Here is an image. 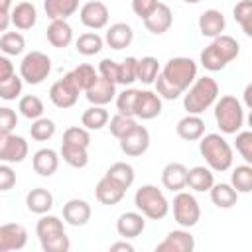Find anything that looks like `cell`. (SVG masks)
Segmentation results:
<instances>
[{
	"instance_id": "obj_44",
	"label": "cell",
	"mask_w": 252,
	"mask_h": 252,
	"mask_svg": "<svg viewBox=\"0 0 252 252\" xmlns=\"http://www.w3.org/2000/svg\"><path fill=\"white\" fill-rule=\"evenodd\" d=\"M136 124H138V122H136L134 116H126V114H120V112H116L112 118H108L110 134H112L116 140H120L122 136H126Z\"/></svg>"
},
{
	"instance_id": "obj_49",
	"label": "cell",
	"mask_w": 252,
	"mask_h": 252,
	"mask_svg": "<svg viewBox=\"0 0 252 252\" xmlns=\"http://www.w3.org/2000/svg\"><path fill=\"white\" fill-rule=\"evenodd\" d=\"M136 57H126L118 63V85H132L136 81Z\"/></svg>"
},
{
	"instance_id": "obj_18",
	"label": "cell",
	"mask_w": 252,
	"mask_h": 252,
	"mask_svg": "<svg viewBox=\"0 0 252 252\" xmlns=\"http://www.w3.org/2000/svg\"><path fill=\"white\" fill-rule=\"evenodd\" d=\"M146 228V217L140 213V211H128V213H122L116 220V232L122 236V238H136L144 232Z\"/></svg>"
},
{
	"instance_id": "obj_47",
	"label": "cell",
	"mask_w": 252,
	"mask_h": 252,
	"mask_svg": "<svg viewBox=\"0 0 252 252\" xmlns=\"http://www.w3.org/2000/svg\"><path fill=\"white\" fill-rule=\"evenodd\" d=\"M22 89H24V81L20 75L14 73L12 77H8L6 81L0 83V98L2 100H16V98H20Z\"/></svg>"
},
{
	"instance_id": "obj_51",
	"label": "cell",
	"mask_w": 252,
	"mask_h": 252,
	"mask_svg": "<svg viewBox=\"0 0 252 252\" xmlns=\"http://www.w3.org/2000/svg\"><path fill=\"white\" fill-rule=\"evenodd\" d=\"M98 75L100 77H104V79H108L110 83H114V85H118V63L114 61V59H108V57H104L100 63H98Z\"/></svg>"
},
{
	"instance_id": "obj_7",
	"label": "cell",
	"mask_w": 252,
	"mask_h": 252,
	"mask_svg": "<svg viewBox=\"0 0 252 252\" xmlns=\"http://www.w3.org/2000/svg\"><path fill=\"white\" fill-rule=\"evenodd\" d=\"M134 205L150 220H161L169 213V201L156 185H142L140 189H136Z\"/></svg>"
},
{
	"instance_id": "obj_14",
	"label": "cell",
	"mask_w": 252,
	"mask_h": 252,
	"mask_svg": "<svg viewBox=\"0 0 252 252\" xmlns=\"http://www.w3.org/2000/svg\"><path fill=\"white\" fill-rule=\"evenodd\" d=\"M195 238L187 228L171 230L159 244H156V252H193Z\"/></svg>"
},
{
	"instance_id": "obj_17",
	"label": "cell",
	"mask_w": 252,
	"mask_h": 252,
	"mask_svg": "<svg viewBox=\"0 0 252 252\" xmlns=\"http://www.w3.org/2000/svg\"><path fill=\"white\" fill-rule=\"evenodd\" d=\"M142 22H144V26H146V30L150 33L161 35V33H165L171 28V24H173V12H171V8L167 4L158 2V6L154 8V12L148 18H144Z\"/></svg>"
},
{
	"instance_id": "obj_46",
	"label": "cell",
	"mask_w": 252,
	"mask_h": 252,
	"mask_svg": "<svg viewBox=\"0 0 252 252\" xmlns=\"http://www.w3.org/2000/svg\"><path fill=\"white\" fill-rule=\"evenodd\" d=\"M61 144H71V146H81V148H89L91 146V134L87 128L83 126H71L63 132V140Z\"/></svg>"
},
{
	"instance_id": "obj_11",
	"label": "cell",
	"mask_w": 252,
	"mask_h": 252,
	"mask_svg": "<svg viewBox=\"0 0 252 252\" xmlns=\"http://www.w3.org/2000/svg\"><path fill=\"white\" fill-rule=\"evenodd\" d=\"M79 87L73 83V79L69 77V73L63 75V79L55 81L49 89V100L57 106V108H71L75 106L77 98H79Z\"/></svg>"
},
{
	"instance_id": "obj_3",
	"label": "cell",
	"mask_w": 252,
	"mask_h": 252,
	"mask_svg": "<svg viewBox=\"0 0 252 252\" xmlns=\"http://www.w3.org/2000/svg\"><path fill=\"white\" fill-rule=\"evenodd\" d=\"M219 98V83L213 77H197L183 96V108L187 114H203Z\"/></svg>"
},
{
	"instance_id": "obj_4",
	"label": "cell",
	"mask_w": 252,
	"mask_h": 252,
	"mask_svg": "<svg viewBox=\"0 0 252 252\" xmlns=\"http://www.w3.org/2000/svg\"><path fill=\"white\" fill-rule=\"evenodd\" d=\"M35 234L43 252H67L71 248L63 220L55 215H47V213L39 215V220L35 224Z\"/></svg>"
},
{
	"instance_id": "obj_36",
	"label": "cell",
	"mask_w": 252,
	"mask_h": 252,
	"mask_svg": "<svg viewBox=\"0 0 252 252\" xmlns=\"http://www.w3.org/2000/svg\"><path fill=\"white\" fill-rule=\"evenodd\" d=\"M102 45H104V39H102L96 32H85V33H81V35L77 37V41H75L77 51H79L81 55H85V57H91V55L100 53Z\"/></svg>"
},
{
	"instance_id": "obj_26",
	"label": "cell",
	"mask_w": 252,
	"mask_h": 252,
	"mask_svg": "<svg viewBox=\"0 0 252 252\" xmlns=\"http://www.w3.org/2000/svg\"><path fill=\"white\" fill-rule=\"evenodd\" d=\"M47 41L57 47V49H65L71 45L73 41V28L67 20H51V24L47 26Z\"/></svg>"
},
{
	"instance_id": "obj_58",
	"label": "cell",
	"mask_w": 252,
	"mask_h": 252,
	"mask_svg": "<svg viewBox=\"0 0 252 252\" xmlns=\"http://www.w3.org/2000/svg\"><path fill=\"white\" fill-rule=\"evenodd\" d=\"M12 10V0H0V12H10Z\"/></svg>"
},
{
	"instance_id": "obj_32",
	"label": "cell",
	"mask_w": 252,
	"mask_h": 252,
	"mask_svg": "<svg viewBox=\"0 0 252 252\" xmlns=\"http://www.w3.org/2000/svg\"><path fill=\"white\" fill-rule=\"evenodd\" d=\"M43 10L49 20H67L79 10V0H43Z\"/></svg>"
},
{
	"instance_id": "obj_42",
	"label": "cell",
	"mask_w": 252,
	"mask_h": 252,
	"mask_svg": "<svg viewBox=\"0 0 252 252\" xmlns=\"http://www.w3.org/2000/svg\"><path fill=\"white\" fill-rule=\"evenodd\" d=\"M18 110L24 118L28 120H35L39 116H43V102L39 96L35 94H26V96H20V102H18Z\"/></svg>"
},
{
	"instance_id": "obj_19",
	"label": "cell",
	"mask_w": 252,
	"mask_h": 252,
	"mask_svg": "<svg viewBox=\"0 0 252 252\" xmlns=\"http://www.w3.org/2000/svg\"><path fill=\"white\" fill-rule=\"evenodd\" d=\"M197 26H199L201 35H205V37H217V35H220L224 32L226 20H224V14L220 10L209 8V10L201 12V16L197 20Z\"/></svg>"
},
{
	"instance_id": "obj_57",
	"label": "cell",
	"mask_w": 252,
	"mask_h": 252,
	"mask_svg": "<svg viewBox=\"0 0 252 252\" xmlns=\"http://www.w3.org/2000/svg\"><path fill=\"white\" fill-rule=\"evenodd\" d=\"M250 94H252V85H246V89H244V102H246V106H248V108L252 106V100H250Z\"/></svg>"
},
{
	"instance_id": "obj_53",
	"label": "cell",
	"mask_w": 252,
	"mask_h": 252,
	"mask_svg": "<svg viewBox=\"0 0 252 252\" xmlns=\"http://www.w3.org/2000/svg\"><path fill=\"white\" fill-rule=\"evenodd\" d=\"M156 6H158V0H132V12H134L140 20L148 18V16L154 12Z\"/></svg>"
},
{
	"instance_id": "obj_21",
	"label": "cell",
	"mask_w": 252,
	"mask_h": 252,
	"mask_svg": "<svg viewBox=\"0 0 252 252\" xmlns=\"http://www.w3.org/2000/svg\"><path fill=\"white\" fill-rule=\"evenodd\" d=\"M85 96H87V100H89L91 104L104 106V104H108L110 100H114V96H116V85L98 75V79L94 81V85H91V87L85 91Z\"/></svg>"
},
{
	"instance_id": "obj_48",
	"label": "cell",
	"mask_w": 252,
	"mask_h": 252,
	"mask_svg": "<svg viewBox=\"0 0 252 252\" xmlns=\"http://www.w3.org/2000/svg\"><path fill=\"white\" fill-rule=\"evenodd\" d=\"M236 152L244 159V163H252V132L250 130H238L236 132Z\"/></svg>"
},
{
	"instance_id": "obj_45",
	"label": "cell",
	"mask_w": 252,
	"mask_h": 252,
	"mask_svg": "<svg viewBox=\"0 0 252 252\" xmlns=\"http://www.w3.org/2000/svg\"><path fill=\"white\" fill-rule=\"evenodd\" d=\"M136 96H138V89H124L122 93H116V110L120 114H126V116H134V106H136ZM136 118V116H134Z\"/></svg>"
},
{
	"instance_id": "obj_56",
	"label": "cell",
	"mask_w": 252,
	"mask_h": 252,
	"mask_svg": "<svg viewBox=\"0 0 252 252\" xmlns=\"http://www.w3.org/2000/svg\"><path fill=\"white\" fill-rule=\"evenodd\" d=\"M10 24V12H0V32H6Z\"/></svg>"
},
{
	"instance_id": "obj_34",
	"label": "cell",
	"mask_w": 252,
	"mask_h": 252,
	"mask_svg": "<svg viewBox=\"0 0 252 252\" xmlns=\"http://www.w3.org/2000/svg\"><path fill=\"white\" fill-rule=\"evenodd\" d=\"M104 175L110 177L114 183H118V185L124 187V189H130L132 183H134V179H136L134 167H132L128 161H114V163L106 169Z\"/></svg>"
},
{
	"instance_id": "obj_33",
	"label": "cell",
	"mask_w": 252,
	"mask_h": 252,
	"mask_svg": "<svg viewBox=\"0 0 252 252\" xmlns=\"http://www.w3.org/2000/svg\"><path fill=\"white\" fill-rule=\"evenodd\" d=\"M108 110L104 106H96V104H91L87 110H83L81 114V126L87 128V130H100L108 124Z\"/></svg>"
},
{
	"instance_id": "obj_28",
	"label": "cell",
	"mask_w": 252,
	"mask_h": 252,
	"mask_svg": "<svg viewBox=\"0 0 252 252\" xmlns=\"http://www.w3.org/2000/svg\"><path fill=\"white\" fill-rule=\"evenodd\" d=\"M175 132L185 142H197L205 134V120L201 118V114H187L177 122Z\"/></svg>"
},
{
	"instance_id": "obj_24",
	"label": "cell",
	"mask_w": 252,
	"mask_h": 252,
	"mask_svg": "<svg viewBox=\"0 0 252 252\" xmlns=\"http://www.w3.org/2000/svg\"><path fill=\"white\" fill-rule=\"evenodd\" d=\"M161 183L165 189L177 193L187 187V167L179 161H169L161 169Z\"/></svg>"
},
{
	"instance_id": "obj_13",
	"label": "cell",
	"mask_w": 252,
	"mask_h": 252,
	"mask_svg": "<svg viewBox=\"0 0 252 252\" xmlns=\"http://www.w3.org/2000/svg\"><path fill=\"white\" fill-rule=\"evenodd\" d=\"M118 142H120L122 154H126L128 158H138V156H144V154L148 152V148H150V132H148L144 126L136 124V126H134L126 136H122Z\"/></svg>"
},
{
	"instance_id": "obj_20",
	"label": "cell",
	"mask_w": 252,
	"mask_h": 252,
	"mask_svg": "<svg viewBox=\"0 0 252 252\" xmlns=\"http://www.w3.org/2000/svg\"><path fill=\"white\" fill-rule=\"evenodd\" d=\"M91 205L85 199H69L63 205V220L71 226H83L91 220Z\"/></svg>"
},
{
	"instance_id": "obj_41",
	"label": "cell",
	"mask_w": 252,
	"mask_h": 252,
	"mask_svg": "<svg viewBox=\"0 0 252 252\" xmlns=\"http://www.w3.org/2000/svg\"><path fill=\"white\" fill-rule=\"evenodd\" d=\"M26 49V39L20 32H4L0 35V51L4 55H20Z\"/></svg>"
},
{
	"instance_id": "obj_12",
	"label": "cell",
	"mask_w": 252,
	"mask_h": 252,
	"mask_svg": "<svg viewBox=\"0 0 252 252\" xmlns=\"http://www.w3.org/2000/svg\"><path fill=\"white\" fill-rule=\"evenodd\" d=\"M108 18H110L108 6L104 2H100V0H89L79 10V20L89 30H102V28H106L108 26Z\"/></svg>"
},
{
	"instance_id": "obj_39",
	"label": "cell",
	"mask_w": 252,
	"mask_h": 252,
	"mask_svg": "<svg viewBox=\"0 0 252 252\" xmlns=\"http://www.w3.org/2000/svg\"><path fill=\"white\" fill-rule=\"evenodd\" d=\"M230 185L236 189V193H250L252 191V165L250 163L236 165L230 173Z\"/></svg>"
},
{
	"instance_id": "obj_43",
	"label": "cell",
	"mask_w": 252,
	"mask_h": 252,
	"mask_svg": "<svg viewBox=\"0 0 252 252\" xmlns=\"http://www.w3.org/2000/svg\"><path fill=\"white\" fill-rule=\"evenodd\" d=\"M234 20L238 22V26L242 28V32L250 37L252 35V0H240L236 2V6L232 8Z\"/></svg>"
},
{
	"instance_id": "obj_52",
	"label": "cell",
	"mask_w": 252,
	"mask_h": 252,
	"mask_svg": "<svg viewBox=\"0 0 252 252\" xmlns=\"http://www.w3.org/2000/svg\"><path fill=\"white\" fill-rule=\"evenodd\" d=\"M16 185V171L12 169V163L0 161V191H10Z\"/></svg>"
},
{
	"instance_id": "obj_23",
	"label": "cell",
	"mask_w": 252,
	"mask_h": 252,
	"mask_svg": "<svg viewBox=\"0 0 252 252\" xmlns=\"http://www.w3.org/2000/svg\"><path fill=\"white\" fill-rule=\"evenodd\" d=\"M124 195H126V189L124 187H120L118 183H114L110 177H100L98 179V183H96V187H94V197H96V201L100 203V205H108V207H112V205H116V203H120L122 199H124Z\"/></svg>"
},
{
	"instance_id": "obj_9",
	"label": "cell",
	"mask_w": 252,
	"mask_h": 252,
	"mask_svg": "<svg viewBox=\"0 0 252 252\" xmlns=\"http://www.w3.org/2000/svg\"><path fill=\"white\" fill-rule=\"evenodd\" d=\"M173 209V219L181 228H191L201 220V207L195 195L187 191H177L173 197V203L169 205Z\"/></svg>"
},
{
	"instance_id": "obj_5",
	"label": "cell",
	"mask_w": 252,
	"mask_h": 252,
	"mask_svg": "<svg viewBox=\"0 0 252 252\" xmlns=\"http://www.w3.org/2000/svg\"><path fill=\"white\" fill-rule=\"evenodd\" d=\"M159 75L167 85H171L179 94H183L189 85L197 79V63L191 57H171L163 69H159Z\"/></svg>"
},
{
	"instance_id": "obj_35",
	"label": "cell",
	"mask_w": 252,
	"mask_h": 252,
	"mask_svg": "<svg viewBox=\"0 0 252 252\" xmlns=\"http://www.w3.org/2000/svg\"><path fill=\"white\" fill-rule=\"evenodd\" d=\"M89 148H81V146H71V144H61L59 150V158H63V161L71 167H85L89 163Z\"/></svg>"
},
{
	"instance_id": "obj_8",
	"label": "cell",
	"mask_w": 252,
	"mask_h": 252,
	"mask_svg": "<svg viewBox=\"0 0 252 252\" xmlns=\"http://www.w3.org/2000/svg\"><path fill=\"white\" fill-rule=\"evenodd\" d=\"M51 73V59L43 51H30L20 63V77L28 85L43 83Z\"/></svg>"
},
{
	"instance_id": "obj_22",
	"label": "cell",
	"mask_w": 252,
	"mask_h": 252,
	"mask_svg": "<svg viewBox=\"0 0 252 252\" xmlns=\"http://www.w3.org/2000/svg\"><path fill=\"white\" fill-rule=\"evenodd\" d=\"M32 167L41 177H51L59 167V154L51 148H39L32 156Z\"/></svg>"
},
{
	"instance_id": "obj_2",
	"label": "cell",
	"mask_w": 252,
	"mask_h": 252,
	"mask_svg": "<svg viewBox=\"0 0 252 252\" xmlns=\"http://www.w3.org/2000/svg\"><path fill=\"white\" fill-rule=\"evenodd\" d=\"M197 142H199V154L203 156L209 169L219 171V173L230 169L234 154H232V146L224 140V136L215 134V132L203 134Z\"/></svg>"
},
{
	"instance_id": "obj_55",
	"label": "cell",
	"mask_w": 252,
	"mask_h": 252,
	"mask_svg": "<svg viewBox=\"0 0 252 252\" xmlns=\"http://www.w3.org/2000/svg\"><path fill=\"white\" fill-rule=\"evenodd\" d=\"M116 250H124V252H134V246L130 242H126V238L122 242H114L110 244V252H116Z\"/></svg>"
},
{
	"instance_id": "obj_31",
	"label": "cell",
	"mask_w": 252,
	"mask_h": 252,
	"mask_svg": "<svg viewBox=\"0 0 252 252\" xmlns=\"http://www.w3.org/2000/svg\"><path fill=\"white\" fill-rule=\"evenodd\" d=\"M209 193H211L213 205L219 207V209H230L238 201V193L230 183H213Z\"/></svg>"
},
{
	"instance_id": "obj_10",
	"label": "cell",
	"mask_w": 252,
	"mask_h": 252,
	"mask_svg": "<svg viewBox=\"0 0 252 252\" xmlns=\"http://www.w3.org/2000/svg\"><path fill=\"white\" fill-rule=\"evenodd\" d=\"M28 142L24 136L14 132L0 134V161L2 163H22L28 158Z\"/></svg>"
},
{
	"instance_id": "obj_27",
	"label": "cell",
	"mask_w": 252,
	"mask_h": 252,
	"mask_svg": "<svg viewBox=\"0 0 252 252\" xmlns=\"http://www.w3.org/2000/svg\"><path fill=\"white\" fill-rule=\"evenodd\" d=\"M132 39H134V30L126 22L112 24L104 33V43L112 49H124L132 43Z\"/></svg>"
},
{
	"instance_id": "obj_16",
	"label": "cell",
	"mask_w": 252,
	"mask_h": 252,
	"mask_svg": "<svg viewBox=\"0 0 252 252\" xmlns=\"http://www.w3.org/2000/svg\"><path fill=\"white\" fill-rule=\"evenodd\" d=\"M161 114V98L154 91H140L136 96V106H134V116L140 120H152Z\"/></svg>"
},
{
	"instance_id": "obj_54",
	"label": "cell",
	"mask_w": 252,
	"mask_h": 252,
	"mask_svg": "<svg viewBox=\"0 0 252 252\" xmlns=\"http://www.w3.org/2000/svg\"><path fill=\"white\" fill-rule=\"evenodd\" d=\"M16 71H14V63L10 61L8 55H0V83L6 81L8 77H12Z\"/></svg>"
},
{
	"instance_id": "obj_6",
	"label": "cell",
	"mask_w": 252,
	"mask_h": 252,
	"mask_svg": "<svg viewBox=\"0 0 252 252\" xmlns=\"http://www.w3.org/2000/svg\"><path fill=\"white\" fill-rule=\"evenodd\" d=\"M215 120L222 134H236L244 126V106L242 102L232 96L224 94L215 100Z\"/></svg>"
},
{
	"instance_id": "obj_37",
	"label": "cell",
	"mask_w": 252,
	"mask_h": 252,
	"mask_svg": "<svg viewBox=\"0 0 252 252\" xmlns=\"http://www.w3.org/2000/svg\"><path fill=\"white\" fill-rule=\"evenodd\" d=\"M158 73H159V63H158L156 57L146 55V57L138 59V63H136V81H140L144 85H154Z\"/></svg>"
},
{
	"instance_id": "obj_59",
	"label": "cell",
	"mask_w": 252,
	"mask_h": 252,
	"mask_svg": "<svg viewBox=\"0 0 252 252\" xmlns=\"http://www.w3.org/2000/svg\"><path fill=\"white\" fill-rule=\"evenodd\" d=\"M183 2H187V4H199L201 0H183Z\"/></svg>"
},
{
	"instance_id": "obj_25",
	"label": "cell",
	"mask_w": 252,
	"mask_h": 252,
	"mask_svg": "<svg viewBox=\"0 0 252 252\" xmlns=\"http://www.w3.org/2000/svg\"><path fill=\"white\" fill-rule=\"evenodd\" d=\"M10 22L16 30H32L37 22V8L32 2H18L10 10Z\"/></svg>"
},
{
	"instance_id": "obj_38",
	"label": "cell",
	"mask_w": 252,
	"mask_h": 252,
	"mask_svg": "<svg viewBox=\"0 0 252 252\" xmlns=\"http://www.w3.org/2000/svg\"><path fill=\"white\" fill-rule=\"evenodd\" d=\"M69 77L73 79V83L79 87V91H87L91 85H94V81L98 79V71L89 65V63H81L77 65L73 71H69Z\"/></svg>"
},
{
	"instance_id": "obj_30",
	"label": "cell",
	"mask_w": 252,
	"mask_h": 252,
	"mask_svg": "<svg viewBox=\"0 0 252 252\" xmlns=\"http://www.w3.org/2000/svg\"><path fill=\"white\" fill-rule=\"evenodd\" d=\"M215 183V173L207 165H195L187 169V187L193 189L195 193H205L213 187Z\"/></svg>"
},
{
	"instance_id": "obj_15",
	"label": "cell",
	"mask_w": 252,
	"mask_h": 252,
	"mask_svg": "<svg viewBox=\"0 0 252 252\" xmlns=\"http://www.w3.org/2000/svg\"><path fill=\"white\" fill-rule=\"evenodd\" d=\"M28 244V230L18 222L0 224V252L22 250Z\"/></svg>"
},
{
	"instance_id": "obj_50",
	"label": "cell",
	"mask_w": 252,
	"mask_h": 252,
	"mask_svg": "<svg viewBox=\"0 0 252 252\" xmlns=\"http://www.w3.org/2000/svg\"><path fill=\"white\" fill-rule=\"evenodd\" d=\"M18 126V114L10 106H0V134L2 132H14Z\"/></svg>"
},
{
	"instance_id": "obj_40",
	"label": "cell",
	"mask_w": 252,
	"mask_h": 252,
	"mask_svg": "<svg viewBox=\"0 0 252 252\" xmlns=\"http://www.w3.org/2000/svg\"><path fill=\"white\" fill-rule=\"evenodd\" d=\"M55 122L51 118H45V116H39L35 120H32V126H30V136L35 140V142H47L55 136Z\"/></svg>"
},
{
	"instance_id": "obj_1",
	"label": "cell",
	"mask_w": 252,
	"mask_h": 252,
	"mask_svg": "<svg viewBox=\"0 0 252 252\" xmlns=\"http://www.w3.org/2000/svg\"><path fill=\"white\" fill-rule=\"evenodd\" d=\"M238 53H240V43L232 35L220 33L213 37V41L201 51L199 61L207 71H220L230 61H234Z\"/></svg>"
},
{
	"instance_id": "obj_29",
	"label": "cell",
	"mask_w": 252,
	"mask_h": 252,
	"mask_svg": "<svg viewBox=\"0 0 252 252\" xmlns=\"http://www.w3.org/2000/svg\"><path fill=\"white\" fill-rule=\"evenodd\" d=\"M26 207L33 215H45L53 209V195L45 187H35L26 195Z\"/></svg>"
}]
</instances>
